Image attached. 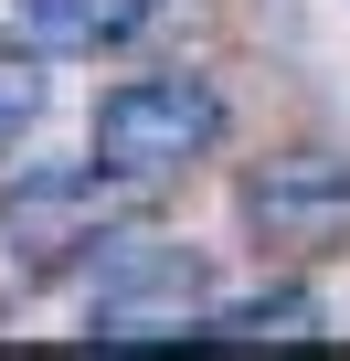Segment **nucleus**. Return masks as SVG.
I'll return each instance as SVG.
<instances>
[{"label": "nucleus", "instance_id": "1", "mask_svg": "<svg viewBox=\"0 0 350 361\" xmlns=\"http://www.w3.org/2000/svg\"><path fill=\"white\" fill-rule=\"evenodd\" d=\"M223 138V96L202 75H127L106 106H96V159L127 170V180H159Z\"/></svg>", "mask_w": 350, "mask_h": 361}, {"label": "nucleus", "instance_id": "2", "mask_svg": "<svg viewBox=\"0 0 350 361\" xmlns=\"http://www.w3.org/2000/svg\"><path fill=\"white\" fill-rule=\"evenodd\" d=\"M117 192H127V170H32L11 180V202H0V245H22V255H75L117 224Z\"/></svg>", "mask_w": 350, "mask_h": 361}, {"label": "nucleus", "instance_id": "3", "mask_svg": "<svg viewBox=\"0 0 350 361\" xmlns=\"http://www.w3.org/2000/svg\"><path fill=\"white\" fill-rule=\"evenodd\" d=\"M244 213L287 255H339L350 245V170L339 159H265L244 180Z\"/></svg>", "mask_w": 350, "mask_h": 361}, {"label": "nucleus", "instance_id": "4", "mask_svg": "<svg viewBox=\"0 0 350 361\" xmlns=\"http://www.w3.org/2000/svg\"><path fill=\"white\" fill-rule=\"evenodd\" d=\"M22 22L43 54H106V43L159 22V0H22Z\"/></svg>", "mask_w": 350, "mask_h": 361}, {"label": "nucleus", "instance_id": "5", "mask_svg": "<svg viewBox=\"0 0 350 361\" xmlns=\"http://www.w3.org/2000/svg\"><path fill=\"white\" fill-rule=\"evenodd\" d=\"M192 340H318V308L287 287V298H244V308H223V319H202Z\"/></svg>", "mask_w": 350, "mask_h": 361}, {"label": "nucleus", "instance_id": "6", "mask_svg": "<svg viewBox=\"0 0 350 361\" xmlns=\"http://www.w3.org/2000/svg\"><path fill=\"white\" fill-rule=\"evenodd\" d=\"M32 106H43V75H32L11 43H0V149H11V138L32 128Z\"/></svg>", "mask_w": 350, "mask_h": 361}]
</instances>
